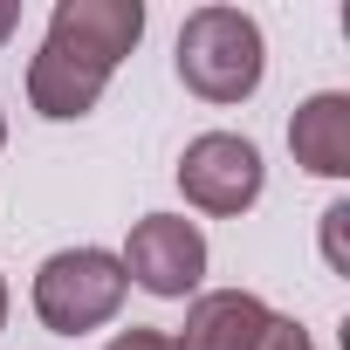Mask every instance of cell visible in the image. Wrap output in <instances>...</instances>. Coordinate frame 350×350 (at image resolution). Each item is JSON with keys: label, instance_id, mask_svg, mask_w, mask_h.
<instances>
[{"label": "cell", "instance_id": "1", "mask_svg": "<svg viewBox=\"0 0 350 350\" xmlns=\"http://www.w3.org/2000/svg\"><path fill=\"white\" fill-rule=\"evenodd\" d=\"M144 35V0H55L49 42L28 62V103L55 124L90 117L117 62Z\"/></svg>", "mask_w": 350, "mask_h": 350}, {"label": "cell", "instance_id": "2", "mask_svg": "<svg viewBox=\"0 0 350 350\" xmlns=\"http://www.w3.org/2000/svg\"><path fill=\"white\" fill-rule=\"evenodd\" d=\"M261 69H268V49H261V28L254 14L241 8H193L186 28H179V83L206 103H241L261 90Z\"/></svg>", "mask_w": 350, "mask_h": 350}, {"label": "cell", "instance_id": "3", "mask_svg": "<svg viewBox=\"0 0 350 350\" xmlns=\"http://www.w3.org/2000/svg\"><path fill=\"white\" fill-rule=\"evenodd\" d=\"M131 282H124V261L103 254V247H62L35 268V316L55 329V336H90L103 329L117 309H124Z\"/></svg>", "mask_w": 350, "mask_h": 350}, {"label": "cell", "instance_id": "4", "mask_svg": "<svg viewBox=\"0 0 350 350\" xmlns=\"http://www.w3.org/2000/svg\"><path fill=\"white\" fill-rule=\"evenodd\" d=\"M124 282H137L144 295H165V302H179L200 288L206 275V234L186 220V213H144L124 241Z\"/></svg>", "mask_w": 350, "mask_h": 350}, {"label": "cell", "instance_id": "5", "mask_svg": "<svg viewBox=\"0 0 350 350\" xmlns=\"http://www.w3.org/2000/svg\"><path fill=\"white\" fill-rule=\"evenodd\" d=\"M261 179H268L261 151L247 137H234V131H206L179 158V186H186V200L200 213H247L261 200Z\"/></svg>", "mask_w": 350, "mask_h": 350}, {"label": "cell", "instance_id": "6", "mask_svg": "<svg viewBox=\"0 0 350 350\" xmlns=\"http://www.w3.org/2000/svg\"><path fill=\"white\" fill-rule=\"evenodd\" d=\"M288 151H295L302 172H316V179H343L350 172V96L343 90L309 96L288 117Z\"/></svg>", "mask_w": 350, "mask_h": 350}, {"label": "cell", "instance_id": "7", "mask_svg": "<svg viewBox=\"0 0 350 350\" xmlns=\"http://www.w3.org/2000/svg\"><path fill=\"white\" fill-rule=\"evenodd\" d=\"M261 323H268V302H261V295H247V288H213V295H200V302L186 309V329L172 336V343H179V350H254Z\"/></svg>", "mask_w": 350, "mask_h": 350}, {"label": "cell", "instance_id": "8", "mask_svg": "<svg viewBox=\"0 0 350 350\" xmlns=\"http://www.w3.org/2000/svg\"><path fill=\"white\" fill-rule=\"evenodd\" d=\"M254 350H316V343H309V329L295 316H268L261 336H254Z\"/></svg>", "mask_w": 350, "mask_h": 350}, {"label": "cell", "instance_id": "9", "mask_svg": "<svg viewBox=\"0 0 350 350\" xmlns=\"http://www.w3.org/2000/svg\"><path fill=\"white\" fill-rule=\"evenodd\" d=\"M103 350H179V343H172V329H137V323H131V329L110 336Z\"/></svg>", "mask_w": 350, "mask_h": 350}, {"label": "cell", "instance_id": "10", "mask_svg": "<svg viewBox=\"0 0 350 350\" xmlns=\"http://www.w3.org/2000/svg\"><path fill=\"white\" fill-rule=\"evenodd\" d=\"M343 220H350V206L336 200V206L323 213V247H329V261H336V268H343Z\"/></svg>", "mask_w": 350, "mask_h": 350}, {"label": "cell", "instance_id": "11", "mask_svg": "<svg viewBox=\"0 0 350 350\" xmlns=\"http://www.w3.org/2000/svg\"><path fill=\"white\" fill-rule=\"evenodd\" d=\"M14 28H21V8H14V0H0V42H8Z\"/></svg>", "mask_w": 350, "mask_h": 350}, {"label": "cell", "instance_id": "12", "mask_svg": "<svg viewBox=\"0 0 350 350\" xmlns=\"http://www.w3.org/2000/svg\"><path fill=\"white\" fill-rule=\"evenodd\" d=\"M0 323H8V282H0Z\"/></svg>", "mask_w": 350, "mask_h": 350}, {"label": "cell", "instance_id": "13", "mask_svg": "<svg viewBox=\"0 0 350 350\" xmlns=\"http://www.w3.org/2000/svg\"><path fill=\"white\" fill-rule=\"evenodd\" d=\"M0 144H8V110H0Z\"/></svg>", "mask_w": 350, "mask_h": 350}]
</instances>
